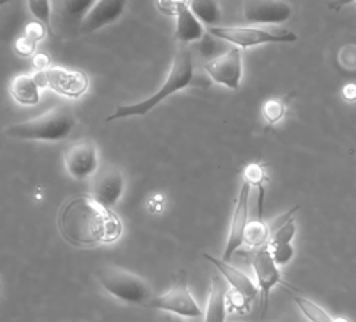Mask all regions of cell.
<instances>
[{
	"mask_svg": "<svg viewBox=\"0 0 356 322\" xmlns=\"http://www.w3.org/2000/svg\"><path fill=\"white\" fill-rule=\"evenodd\" d=\"M51 3L47 2V0H29L28 8L31 10V13L37 18L38 22L44 24L47 28V31L53 34L51 29Z\"/></svg>",
	"mask_w": 356,
	"mask_h": 322,
	"instance_id": "603a6c76",
	"label": "cell"
},
{
	"mask_svg": "<svg viewBox=\"0 0 356 322\" xmlns=\"http://www.w3.org/2000/svg\"><path fill=\"white\" fill-rule=\"evenodd\" d=\"M35 49H37V43L29 40L28 37L22 36L17 40V43H15V50H17V53L19 56H24V57H34L35 56Z\"/></svg>",
	"mask_w": 356,
	"mask_h": 322,
	"instance_id": "4316f807",
	"label": "cell"
},
{
	"mask_svg": "<svg viewBox=\"0 0 356 322\" xmlns=\"http://www.w3.org/2000/svg\"><path fill=\"white\" fill-rule=\"evenodd\" d=\"M33 65L35 66L37 72L47 70L49 68H51L50 56L46 54V53H35V56L33 57Z\"/></svg>",
	"mask_w": 356,
	"mask_h": 322,
	"instance_id": "f546056e",
	"label": "cell"
},
{
	"mask_svg": "<svg viewBox=\"0 0 356 322\" xmlns=\"http://www.w3.org/2000/svg\"><path fill=\"white\" fill-rule=\"evenodd\" d=\"M124 8L126 2L123 0H99V2H95L79 25L81 34L95 33L102 26L115 22L123 15Z\"/></svg>",
	"mask_w": 356,
	"mask_h": 322,
	"instance_id": "9a60e30c",
	"label": "cell"
},
{
	"mask_svg": "<svg viewBox=\"0 0 356 322\" xmlns=\"http://www.w3.org/2000/svg\"><path fill=\"white\" fill-rule=\"evenodd\" d=\"M206 72L216 82L231 90H238L243 78V53L240 47L213 57L204 65Z\"/></svg>",
	"mask_w": 356,
	"mask_h": 322,
	"instance_id": "8fae6325",
	"label": "cell"
},
{
	"mask_svg": "<svg viewBox=\"0 0 356 322\" xmlns=\"http://www.w3.org/2000/svg\"><path fill=\"white\" fill-rule=\"evenodd\" d=\"M270 240V230L267 227L263 220L257 218L253 222H248L245 231H244V243H247L250 247H261L269 243Z\"/></svg>",
	"mask_w": 356,
	"mask_h": 322,
	"instance_id": "ffe728a7",
	"label": "cell"
},
{
	"mask_svg": "<svg viewBox=\"0 0 356 322\" xmlns=\"http://www.w3.org/2000/svg\"><path fill=\"white\" fill-rule=\"evenodd\" d=\"M75 126L76 117L70 109L54 107L31 121L9 126L5 129V135L25 141H62Z\"/></svg>",
	"mask_w": 356,
	"mask_h": 322,
	"instance_id": "3957f363",
	"label": "cell"
},
{
	"mask_svg": "<svg viewBox=\"0 0 356 322\" xmlns=\"http://www.w3.org/2000/svg\"><path fill=\"white\" fill-rule=\"evenodd\" d=\"M340 62L343 63L345 68L349 69H355L356 68V46H346L345 49H342L339 54Z\"/></svg>",
	"mask_w": 356,
	"mask_h": 322,
	"instance_id": "f1b7e54d",
	"label": "cell"
},
{
	"mask_svg": "<svg viewBox=\"0 0 356 322\" xmlns=\"http://www.w3.org/2000/svg\"><path fill=\"white\" fill-rule=\"evenodd\" d=\"M243 178H244V182H247L250 186H257V189L264 187L266 174L260 164H248L244 169Z\"/></svg>",
	"mask_w": 356,
	"mask_h": 322,
	"instance_id": "d4e9b609",
	"label": "cell"
},
{
	"mask_svg": "<svg viewBox=\"0 0 356 322\" xmlns=\"http://www.w3.org/2000/svg\"><path fill=\"white\" fill-rule=\"evenodd\" d=\"M9 91L15 101L24 106H35L40 102V86L37 85L34 75H18L9 84Z\"/></svg>",
	"mask_w": 356,
	"mask_h": 322,
	"instance_id": "ac0fdd59",
	"label": "cell"
},
{
	"mask_svg": "<svg viewBox=\"0 0 356 322\" xmlns=\"http://www.w3.org/2000/svg\"><path fill=\"white\" fill-rule=\"evenodd\" d=\"M124 173L114 166H107L97 173L92 187V198L104 207L113 210L124 194Z\"/></svg>",
	"mask_w": 356,
	"mask_h": 322,
	"instance_id": "7c38bea8",
	"label": "cell"
},
{
	"mask_svg": "<svg viewBox=\"0 0 356 322\" xmlns=\"http://www.w3.org/2000/svg\"><path fill=\"white\" fill-rule=\"evenodd\" d=\"M269 249H270L272 256L277 266H286V263L291 262V259L293 258V254H295V249L292 245H285V246H270L269 245Z\"/></svg>",
	"mask_w": 356,
	"mask_h": 322,
	"instance_id": "484cf974",
	"label": "cell"
},
{
	"mask_svg": "<svg viewBox=\"0 0 356 322\" xmlns=\"http://www.w3.org/2000/svg\"><path fill=\"white\" fill-rule=\"evenodd\" d=\"M188 5L200 22L215 26L220 20L219 3L213 2V0H193V2H188Z\"/></svg>",
	"mask_w": 356,
	"mask_h": 322,
	"instance_id": "d6986e66",
	"label": "cell"
},
{
	"mask_svg": "<svg viewBox=\"0 0 356 322\" xmlns=\"http://www.w3.org/2000/svg\"><path fill=\"white\" fill-rule=\"evenodd\" d=\"M251 267L254 270V274L257 278V286H259V290L261 291V307H263L261 316L264 318L267 307H269L270 290L280 283L279 266L272 256L269 243L256 249L253 256H251Z\"/></svg>",
	"mask_w": 356,
	"mask_h": 322,
	"instance_id": "30bf717a",
	"label": "cell"
},
{
	"mask_svg": "<svg viewBox=\"0 0 356 322\" xmlns=\"http://www.w3.org/2000/svg\"><path fill=\"white\" fill-rule=\"evenodd\" d=\"M147 307L158 311H165L183 318H200L204 315L199 303L193 298L187 286L186 274H178L170 290L164 295L154 298Z\"/></svg>",
	"mask_w": 356,
	"mask_h": 322,
	"instance_id": "8992f818",
	"label": "cell"
},
{
	"mask_svg": "<svg viewBox=\"0 0 356 322\" xmlns=\"http://www.w3.org/2000/svg\"><path fill=\"white\" fill-rule=\"evenodd\" d=\"M286 107L284 102L276 98L267 100L263 105V116L269 123H277L285 116Z\"/></svg>",
	"mask_w": 356,
	"mask_h": 322,
	"instance_id": "cb8c5ba5",
	"label": "cell"
},
{
	"mask_svg": "<svg viewBox=\"0 0 356 322\" xmlns=\"http://www.w3.org/2000/svg\"><path fill=\"white\" fill-rule=\"evenodd\" d=\"M62 12L65 13V17L69 20H76L82 22L85 18V15L92 9L95 5L94 0H72V2H63L62 3Z\"/></svg>",
	"mask_w": 356,
	"mask_h": 322,
	"instance_id": "7402d4cb",
	"label": "cell"
},
{
	"mask_svg": "<svg viewBox=\"0 0 356 322\" xmlns=\"http://www.w3.org/2000/svg\"><path fill=\"white\" fill-rule=\"evenodd\" d=\"M209 31L216 38L229 41L236 47H254L260 44L272 43H295L298 36L289 29H277V31H267L261 28L251 26H211Z\"/></svg>",
	"mask_w": 356,
	"mask_h": 322,
	"instance_id": "5b68a950",
	"label": "cell"
},
{
	"mask_svg": "<svg viewBox=\"0 0 356 322\" xmlns=\"http://www.w3.org/2000/svg\"><path fill=\"white\" fill-rule=\"evenodd\" d=\"M333 322H349L346 318H334Z\"/></svg>",
	"mask_w": 356,
	"mask_h": 322,
	"instance_id": "1f68e13d",
	"label": "cell"
},
{
	"mask_svg": "<svg viewBox=\"0 0 356 322\" xmlns=\"http://www.w3.org/2000/svg\"><path fill=\"white\" fill-rule=\"evenodd\" d=\"M251 194V186L244 182L241 185L238 199H236L235 210L231 218L229 226V234L227 239V246L224 249V255H222V261L229 262L234 256V254L238 251L241 245L244 243V231L248 224V201Z\"/></svg>",
	"mask_w": 356,
	"mask_h": 322,
	"instance_id": "4fadbf2b",
	"label": "cell"
},
{
	"mask_svg": "<svg viewBox=\"0 0 356 322\" xmlns=\"http://www.w3.org/2000/svg\"><path fill=\"white\" fill-rule=\"evenodd\" d=\"M34 79L40 88H50L54 93L79 98L88 91V77L81 70H70L63 66H51L47 70L35 72Z\"/></svg>",
	"mask_w": 356,
	"mask_h": 322,
	"instance_id": "52a82bcc",
	"label": "cell"
},
{
	"mask_svg": "<svg viewBox=\"0 0 356 322\" xmlns=\"http://www.w3.org/2000/svg\"><path fill=\"white\" fill-rule=\"evenodd\" d=\"M67 173L76 181H85L98 173L99 153L91 139H81L70 144L65 151Z\"/></svg>",
	"mask_w": 356,
	"mask_h": 322,
	"instance_id": "9c48e42d",
	"label": "cell"
},
{
	"mask_svg": "<svg viewBox=\"0 0 356 322\" xmlns=\"http://www.w3.org/2000/svg\"><path fill=\"white\" fill-rule=\"evenodd\" d=\"M193 77H195V59H193V53L188 49L178 50L174 54L168 77L159 88L158 93L140 102H136V105L117 106L115 112L107 117L106 122L108 123L118 119H126V117L146 116L154 107H156L162 100H165L170 95L178 91H183L184 88H187L191 84Z\"/></svg>",
	"mask_w": 356,
	"mask_h": 322,
	"instance_id": "7a4b0ae2",
	"label": "cell"
},
{
	"mask_svg": "<svg viewBox=\"0 0 356 322\" xmlns=\"http://www.w3.org/2000/svg\"><path fill=\"white\" fill-rule=\"evenodd\" d=\"M46 33H47L46 25L38 22V21H31L25 26L24 36L37 43V41H41L44 37H46Z\"/></svg>",
	"mask_w": 356,
	"mask_h": 322,
	"instance_id": "83f0119b",
	"label": "cell"
},
{
	"mask_svg": "<svg viewBox=\"0 0 356 322\" xmlns=\"http://www.w3.org/2000/svg\"><path fill=\"white\" fill-rule=\"evenodd\" d=\"M203 258L212 262L213 266L219 270V273L224 275L227 283L231 284V287H232L231 295H234V299H229V302L236 300V305H235L236 309L248 311L251 302H253L256 299V296L259 295V286L243 271L232 267L229 262L218 259L206 252L203 254Z\"/></svg>",
	"mask_w": 356,
	"mask_h": 322,
	"instance_id": "ba28073f",
	"label": "cell"
},
{
	"mask_svg": "<svg viewBox=\"0 0 356 322\" xmlns=\"http://www.w3.org/2000/svg\"><path fill=\"white\" fill-rule=\"evenodd\" d=\"M293 302L296 306L300 307L302 314L311 321V322H333L334 318L330 316L327 312H325L323 307H320L317 303L311 302L309 299L301 298L298 295H292Z\"/></svg>",
	"mask_w": 356,
	"mask_h": 322,
	"instance_id": "44dd1931",
	"label": "cell"
},
{
	"mask_svg": "<svg viewBox=\"0 0 356 322\" xmlns=\"http://www.w3.org/2000/svg\"><path fill=\"white\" fill-rule=\"evenodd\" d=\"M175 38L183 43L203 38L202 22L191 12L188 2H175Z\"/></svg>",
	"mask_w": 356,
	"mask_h": 322,
	"instance_id": "e0dca14e",
	"label": "cell"
},
{
	"mask_svg": "<svg viewBox=\"0 0 356 322\" xmlns=\"http://www.w3.org/2000/svg\"><path fill=\"white\" fill-rule=\"evenodd\" d=\"M291 15V5L279 0H251L244 3V17L251 24H282Z\"/></svg>",
	"mask_w": 356,
	"mask_h": 322,
	"instance_id": "5bb4252c",
	"label": "cell"
},
{
	"mask_svg": "<svg viewBox=\"0 0 356 322\" xmlns=\"http://www.w3.org/2000/svg\"><path fill=\"white\" fill-rule=\"evenodd\" d=\"M57 226L65 240L81 247L114 243L123 234L120 218L88 195L69 199L58 213Z\"/></svg>",
	"mask_w": 356,
	"mask_h": 322,
	"instance_id": "6da1fadb",
	"label": "cell"
},
{
	"mask_svg": "<svg viewBox=\"0 0 356 322\" xmlns=\"http://www.w3.org/2000/svg\"><path fill=\"white\" fill-rule=\"evenodd\" d=\"M229 309V289L227 280L220 275H213L211 280V293L204 311V322H227Z\"/></svg>",
	"mask_w": 356,
	"mask_h": 322,
	"instance_id": "2e32d148",
	"label": "cell"
},
{
	"mask_svg": "<svg viewBox=\"0 0 356 322\" xmlns=\"http://www.w3.org/2000/svg\"><path fill=\"white\" fill-rule=\"evenodd\" d=\"M101 287L113 298L129 305L149 306L152 302V287L145 278L117 266H107L97 271Z\"/></svg>",
	"mask_w": 356,
	"mask_h": 322,
	"instance_id": "277c9868",
	"label": "cell"
},
{
	"mask_svg": "<svg viewBox=\"0 0 356 322\" xmlns=\"http://www.w3.org/2000/svg\"><path fill=\"white\" fill-rule=\"evenodd\" d=\"M343 97L348 101H355L356 100V85L355 84H348L343 86Z\"/></svg>",
	"mask_w": 356,
	"mask_h": 322,
	"instance_id": "4dcf8cb0",
	"label": "cell"
}]
</instances>
